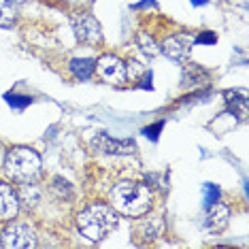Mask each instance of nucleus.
<instances>
[{
	"mask_svg": "<svg viewBox=\"0 0 249 249\" xmlns=\"http://www.w3.org/2000/svg\"><path fill=\"white\" fill-rule=\"evenodd\" d=\"M226 96V105H228V111L239 115V120H245L247 117V96L243 92H224Z\"/></svg>",
	"mask_w": 249,
	"mask_h": 249,
	"instance_id": "nucleus-14",
	"label": "nucleus"
},
{
	"mask_svg": "<svg viewBox=\"0 0 249 249\" xmlns=\"http://www.w3.org/2000/svg\"><path fill=\"white\" fill-rule=\"evenodd\" d=\"M92 147L107 156H130L137 149V143L132 139H113L107 132H98L92 139Z\"/></svg>",
	"mask_w": 249,
	"mask_h": 249,
	"instance_id": "nucleus-7",
	"label": "nucleus"
},
{
	"mask_svg": "<svg viewBox=\"0 0 249 249\" xmlns=\"http://www.w3.org/2000/svg\"><path fill=\"white\" fill-rule=\"evenodd\" d=\"M4 156H7V147H4L2 141H0V168H2V164H4Z\"/></svg>",
	"mask_w": 249,
	"mask_h": 249,
	"instance_id": "nucleus-22",
	"label": "nucleus"
},
{
	"mask_svg": "<svg viewBox=\"0 0 249 249\" xmlns=\"http://www.w3.org/2000/svg\"><path fill=\"white\" fill-rule=\"evenodd\" d=\"M77 228L86 239L98 243L117 228V211L107 202H92L77 215Z\"/></svg>",
	"mask_w": 249,
	"mask_h": 249,
	"instance_id": "nucleus-2",
	"label": "nucleus"
},
{
	"mask_svg": "<svg viewBox=\"0 0 249 249\" xmlns=\"http://www.w3.org/2000/svg\"><path fill=\"white\" fill-rule=\"evenodd\" d=\"M41 156L36 154L32 147L18 145L7 151L4 156V173L9 179L18 181V183H26V181H35L41 175Z\"/></svg>",
	"mask_w": 249,
	"mask_h": 249,
	"instance_id": "nucleus-3",
	"label": "nucleus"
},
{
	"mask_svg": "<svg viewBox=\"0 0 249 249\" xmlns=\"http://www.w3.org/2000/svg\"><path fill=\"white\" fill-rule=\"evenodd\" d=\"M15 4H24V2H28V0H13Z\"/></svg>",
	"mask_w": 249,
	"mask_h": 249,
	"instance_id": "nucleus-23",
	"label": "nucleus"
},
{
	"mask_svg": "<svg viewBox=\"0 0 249 249\" xmlns=\"http://www.w3.org/2000/svg\"><path fill=\"white\" fill-rule=\"evenodd\" d=\"M0 245L4 249H32L36 247V232L24 222L11 219L0 232Z\"/></svg>",
	"mask_w": 249,
	"mask_h": 249,
	"instance_id": "nucleus-4",
	"label": "nucleus"
},
{
	"mask_svg": "<svg viewBox=\"0 0 249 249\" xmlns=\"http://www.w3.org/2000/svg\"><path fill=\"white\" fill-rule=\"evenodd\" d=\"M139 234H143L147 241H156L158 236H162L164 232V219L160 215H149V217H145L139 222Z\"/></svg>",
	"mask_w": 249,
	"mask_h": 249,
	"instance_id": "nucleus-11",
	"label": "nucleus"
},
{
	"mask_svg": "<svg viewBox=\"0 0 249 249\" xmlns=\"http://www.w3.org/2000/svg\"><path fill=\"white\" fill-rule=\"evenodd\" d=\"M109 202L117 213H124L128 217H143L151 209L154 192L141 181H120L111 188Z\"/></svg>",
	"mask_w": 249,
	"mask_h": 249,
	"instance_id": "nucleus-1",
	"label": "nucleus"
},
{
	"mask_svg": "<svg viewBox=\"0 0 249 249\" xmlns=\"http://www.w3.org/2000/svg\"><path fill=\"white\" fill-rule=\"evenodd\" d=\"M137 43H139L141 52H143L145 55H149V58H154V55L160 53V45H158L154 38L147 35V32H139V35H137Z\"/></svg>",
	"mask_w": 249,
	"mask_h": 249,
	"instance_id": "nucleus-16",
	"label": "nucleus"
},
{
	"mask_svg": "<svg viewBox=\"0 0 249 249\" xmlns=\"http://www.w3.org/2000/svg\"><path fill=\"white\" fill-rule=\"evenodd\" d=\"M190 47H192V38L188 35H175V36H168L164 38L162 45H160V53L168 55L171 60H185L190 53Z\"/></svg>",
	"mask_w": 249,
	"mask_h": 249,
	"instance_id": "nucleus-9",
	"label": "nucleus"
},
{
	"mask_svg": "<svg viewBox=\"0 0 249 249\" xmlns=\"http://www.w3.org/2000/svg\"><path fill=\"white\" fill-rule=\"evenodd\" d=\"M71 26L75 36L83 45H100L103 43V28L92 13H75L71 15Z\"/></svg>",
	"mask_w": 249,
	"mask_h": 249,
	"instance_id": "nucleus-5",
	"label": "nucleus"
},
{
	"mask_svg": "<svg viewBox=\"0 0 249 249\" xmlns=\"http://www.w3.org/2000/svg\"><path fill=\"white\" fill-rule=\"evenodd\" d=\"M69 69H71L72 75H75V79H79V81H88V79H92V75L96 72V60L94 58H72Z\"/></svg>",
	"mask_w": 249,
	"mask_h": 249,
	"instance_id": "nucleus-13",
	"label": "nucleus"
},
{
	"mask_svg": "<svg viewBox=\"0 0 249 249\" xmlns=\"http://www.w3.org/2000/svg\"><path fill=\"white\" fill-rule=\"evenodd\" d=\"M213 41H215V36L211 35V32H207V35L198 36V43H213Z\"/></svg>",
	"mask_w": 249,
	"mask_h": 249,
	"instance_id": "nucleus-21",
	"label": "nucleus"
},
{
	"mask_svg": "<svg viewBox=\"0 0 249 249\" xmlns=\"http://www.w3.org/2000/svg\"><path fill=\"white\" fill-rule=\"evenodd\" d=\"M230 222V209L224 202H211L207 205V226L213 232H222Z\"/></svg>",
	"mask_w": 249,
	"mask_h": 249,
	"instance_id": "nucleus-10",
	"label": "nucleus"
},
{
	"mask_svg": "<svg viewBox=\"0 0 249 249\" xmlns=\"http://www.w3.org/2000/svg\"><path fill=\"white\" fill-rule=\"evenodd\" d=\"M41 188H38L36 183H32V181H26V183L19 185L18 190V198H19V207L24 205L26 209H35L38 202H41Z\"/></svg>",
	"mask_w": 249,
	"mask_h": 249,
	"instance_id": "nucleus-12",
	"label": "nucleus"
},
{
	"mask_svg": "<svg viewBox=\"0 0 249 249\" xmlns=\"http://www.w3.org/2000/svg\"><path fill=\"white\" fill-rule=\"evenodd\" d=\"M162 128V124H156V126H151V128H145V134L147 137H151V139H158V130Z\"/></svg>",
	"mask_w": 249,
	"mask_h": 249,
	"instance_id": "nucleus-20",
	"label": "nucleus"
},
{
	"mask_svg": "<svg viewBox=\"0 0 249 249\" xmlns=\"http://www.w3.org/2000/svg\"><path fill=\"white\" fill-rule=\"evenodd\" d=\"M202 192H205V207L211 205V202H217L219 200V188L213 183H205L202 185Z\"/></svg>",
	"mask_w": 249,
	"mask_h": 249,
	"instance_id": "nucleus-18",
	"label": "nucleus"
},
{
	"mask_svg": "<svg viewBox=\"0 0 249 249\" xmlns=\"http://www.w3.org/2000/svg\"><path fill=\"white\" fill-rule=\"evenodd\" d=\"M19 213V198L18 190L0 179V222H11Z\"/></svg>",
	"mask_w": 249,
	"mask_h": 249,
	"instance_id": "nucleus-8",
	"label": "nucleus"
},
{
	"mask_svg": "<svg viewBox=\"0 0 249 249\" xmlns=\"http://www.w3.org/2000/svg\"><path fill=\"white\" fill-rule=\"evenodd\" d=\"M96 72L105 83H111V86H122L128 79L126 64L113 53H105L96 60Z\"/></svg>",
	"mask_w": 249,
	"mask_h": 249,
	"instance_id": "nucleus-6",
	"label": "nucleus"
},
{
	"mask_svg": "<svg viewBox=\"0 0 249 249\" xmlns=\"http://www.w3.org/2000/svg\"><path fill=\"white\" fill-rule=\"evenodd\" d=\"M18 24V4L13 0H0V28H13Z\"/></svg>",
	"mask_w": 249,
	"mask_h": 249,
	"instance_id": "nucleus-15",
	"label": "nucleus"
},
{
	"mask_svg": "<svg viewBox=\"0 0 249 249\" xmlns=\"http://www.w3.org/2000/svg\"><path fill=\"white\" fill-rule=\"evenodd\" d=\"M58 2H66V0H58Z\"/></svg>",
	"mask_w": 249,
	"mask_h": 249,
	"instance_id": "nucleus-24",
	"label": "nucleus"
},
{
	"mask_svg": "<svg viewBox=\"0 0 249 249\" xmlns=\"http://www.w3.org/2000/svg\"><path fill=\"white\" fill-rule=\"evenodd\" d=\"M4 98H7V103L13 107V109H26V107L32 103L30 96H19V94H7Z\"/></svg>",
	"mask_w": 249,
	"mask_h": 249,
	"instance_id": "nucleus-17",
	"label": "nucleus"
},
{
	"mask_svg": "<svg viewBox=\"0 0 249 249\" xmlns=\"http://www.w3.org/2000/svg\"><path fill=\"white\" fill-rule=\"evenodd\" d=\"M126 75L134 81V79H139L141 75H145V69L141 66V62H137V60H130L128 64H126Z\"/></svg>",
	"mask_w": 249,
	"mask_h": 249,
	"instance_id": "nucleus-19",
	"label": "nucleus"
}]
</instances>
